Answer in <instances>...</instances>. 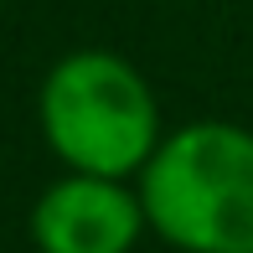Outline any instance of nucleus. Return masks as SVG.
<instances>
[{
  "label": "nucleus",
  "mask_w": 253,
  "mask_h": 253,
  "mask_svg": "<svg viewBox=\"0 0 253 253\" xmlns=\"http://www.w3.org/2000/svg\"><path fill=\"white\" fill-rule=\"evenodd\" d=\"M145 222L181 253H253V129L197 119L170 129L134 176Z\"/></svg>",
  "instance_id": "f257e3e1"
},
{
  "label": "nucleus",
  "mask_w": 253,
  "mask_h": 253,
  "mask_svg": "<svg viewBox=\"0 0 253 253\" xmlns=\"http://www.w3.org/2000/svg\"><path fill=\"white\" fill-rule=\"evenodd\" d=\"M37 124L47 150L83 176H140L160 129V103L134 62L103 47H78L57 57L37 93Z\"/></svg>",
  "instance_id": "f03ea898"
},
{
  "label": "nucleus",
  "mask_w": 253,
  "mask_h": 253,
  "mask_svg": "<svg viewBox=\"0 0 253 253\" xmlns=\"http://www.w3.org/2000/svg\"><path fill=\"white\" fill-rule=\"evenodd\" d=\"M26 227L37 253H129L150 222L140 186L119 176L67 170L37 197Z\"/></svg>",
  "instance_id": "7ed1b4c3"
}]
</instances>
